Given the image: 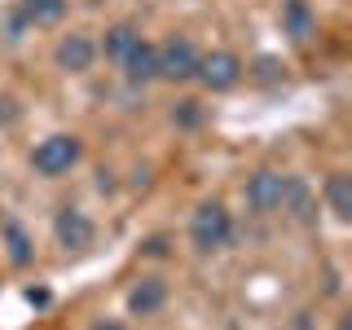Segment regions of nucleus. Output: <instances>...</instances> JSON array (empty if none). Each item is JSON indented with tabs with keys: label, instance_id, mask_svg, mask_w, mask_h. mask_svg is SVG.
<instances>
[{
	"label": "nucleus",
	"instance_id": "f257e3e1",
	"mask_svg": "<svg viewBox=\"0 0 352 330\" xmlns=\"http://www.w3.org/2000/svg\"><path fill=\"white\" fill-rule=\"evenodd\" d=\"M229 238H234V216H229L225 203H198L194 216H190V247L203 251V256H212V251L229 247Z\"/></svg>",
	"mask_w": 352,
	"mask_h": 330
},
{
	"label": "nucleus",
	"instance_id": "f03ea898",
	"mask_svg": "<svg viewBox=\"0 0 352 330\" xmlns=\"http://www.w3.org/2000/svg\"><path fill=\"white\" fill-rule=\"evenodd\" d=\"M80 159H84V141L75 132H53V137L36 141V150H31V168L40 176H66Z\"/></svg>",
	"mask_w": 352,
	"mask_h": 330
},
{
	"label": "nucleus",
	"instance_id": "7ed1b4c3",
	"mask_svg": "<svg viewBox=\"0 0 352 330\" xmlns=\"http://www.w3.org/2000/svg\"><path fill=\"white\" fill-rule=\"evenodd\" d=\"M247 75V66L234 49H212V53H198V71L194 80L207 88V93H229V88H238V80Z\"/></svg>",
	"mask_w": 352,
	"mask_h": 330
},
{
	"label": "nucleus",
	"instance_id": "20e7f679",
	"mask_svg": "<svg viewBox=\"0 0 352 330\" xmlns=\"http://www.w3.org/2000/svg\"><path fill=\"white\" fill-rule=\"evenodd\" d=\"M159 49V80L168 84H190L194 71H198V44L190 36H172L163 44H154Z\"/></svg>",
	"mask_w": 352,
	"mask_h": 330
},
{
	"label": "nucleus",
	"instance_id": "39448f33",
	"mask_svg": "<svg viewBox=\"0 0 352 330\" xmlns=\"http://www.w3.org/2000/svg\"><path fill=\"white\" fill-rule=\"evenodd\" d=\"M286 172H273V168H260L256 176H247V207L260 216H273L282 212V198H286Z\"/></svg>",
	"mask_w": 352,
	"mask_h": 330
},
{
	"label": "nucleus",
	"instance_id": "423d86ee",
	"mask_svg": "<svg viewBox=\"0 0 352 330\" xmlns=\"http://www.w3.org/2000/svg\"><path fill=\"white\" fill-rule=\"evenodd\" d=\"M53 238H58L62 251H88L97 238V225L93 216L80 212V207H62L58 216H53Z\"/></svg>",
	"mask_w": 352,
	"mask_h": 330
},
{
	"label": "nucleus",
	"instance_id": "0eeeda50",
	"mask_svg": "<svg viewBox=\"0 0 352 330\" xmlns=\"http://www.w3.org/2000/svg\"><path fill=\"white\" fill-rule=\"evenodd\" d=\"M97 58H102V53H97V40L88 36V31H71V36H62L58 49H53V62H58V71H66V75L93 71Z\"/></svg>",
	"mask_w": 352,
	"mask_h": 330
},
{
	"label": "nucleus",
	"instance_id": "6e6552de",
	"mask_svg": "<svg viewBox=\"0 0 352 330\" xmlns=\"http://www.w3.org/2000/svg\"><path fill=\"white\" fill-rule=\"evenodd\" d=\"M168 304V282L163 278H137L128 291V313L132 317H154L159 308Z\"/></svg>",
	"mask_w": 352,
	"mask_h": 330
},
{
	"label": "nucleus",
	"instance_id": "1a4fd4ad",
	"mask_svg": "<svg viewBox=\"0 0 352 330\" xmlns=\"http://www.w3.org/2000/svg\"><path fill=\"white\" fill-rule=\"evenodd\" d=\"M282 31L291 36L295 44H308L317 36V14L308 0H282Z\"/></svg>",
	"mask_w": 352,
	"mask_h": 330
},
{
	"label": "nucleus",
	"instance_id": "9d476101",
	"mask_svg": "<svg viewBox=\"0 0 352 330\" xmlns=\"http://www.w3.org/2000/svg\"><path fill=\"white\" fill-rule=\"evenodd\" d=\"M119 71H124L128 84H150V80H159V49H154L150 40H141L137 49H132L128 58L119 62Z\"/></svg>",
	"mask_w": 352,
	"mask_h": 330
},
{
	"label": "nucleus",
	"instance_id": "9b49d317",
	"mask_svg": "<svg viewBox=\"0 0 352 330\" xmlns=\"http://www.w3.org/2000/svg\"><path fill=\"white\" fill-rule=\"evenodd\" d=\"M141 40H146V36H141V31L132 27V22H115V27L106 31V40L97 44V53H102L106 62H115V66H119V62H124V58H128L132 49H137Z\"/></svg>",
	"mask_w": 352,
	"mask_h": 330
},
{
	"label": "nucleus",
	"instance_id": "f8f14e48",
	"mask_svg": "<svg viewBox=\"0 0 352 330\" xmlns=\"http://www.w3.org/2000/svg\"><path fill=\"white\" fill-rule=\"evenodd\" d=\"M71 9V0H18V14L27 27H58Z\"/></svg>",
	"mask_w": 352,
	"mask_h": 330
},
{
	"label": "nucleus",
	"instance_id": "ddd939ff",
	"mask_svg": "<svg viewBox=\"0 0 352 330\" xmlns=\"http://www.w3.org/2000/svg\"><path fill=\"white\" fill-rule=\"evenodd\" d=\"M326 207H330V216H335L339 225H348V220H352V176L348 172H330V181H326Z\"/></svg>",
	"mask_w": 352,
	"mask_h": 330
},
{
	"label": "nucleus",
	"instance_id": "4468645a",
	"mask_svg": "<svg viewBox=\"0 0 352 330\" xmlns=\"http://www.w3.org/2000/svg\"><path fill=\"white\" fill-rule=\"evenodd\" d=\"M282 212H291L295 220H308L317 212V203H313V190H308V185L300 181V176H291V181H286V198H282Z\"/></svg>",
	"mask_w": 352,
	"mask_h": 330
},
{
	"label": "nucleus",
	"instance_id": "2eb2a0df",
	"mask_svg": "<svg viewBox=\"0 0 352 330\" xmlns=\"http://www.w3.org/2000/svg\"><path fill=\"white\" fill-rule=\"evenodd\" d=\"M5 242H9V260L14 264H31V238L18 220H5Z\"/></svg>",
	"mask_w": 352,
	"mask_h": 330
},
{
	"label": "nucleus",
	"instance_id": "dca6fc26",
	"mask_svg": "<svg viewBox=\"0 0 352 330\" xmlns=\"http://www.w3.org/2000/svg\"><path fill=\"white\" fill-rule=\"evenodd\" d=\"M146 251H150V256H163V251H168V238H150Z\"/></svg>",
	"mask_w": 352,
	"mask_h": 330
},
{
	"label": "nucleus",
	"instance_id": "f3484780",
	"mask_svg": "<svg viewBox=\"0 0 352 330\" xmlns=\"http://www.w3.org/2000/svg\"><path fill=\"white\" fill-rule=\"evenodd\" d=\"M88 330H128V326H124V322H106V317H102V322H93Z\"/></svg>",
	"mask_w": 352,
	"mask_h": 330
}]
</instances>
